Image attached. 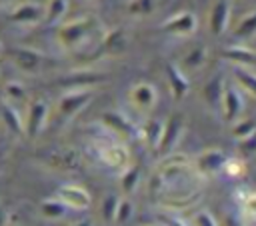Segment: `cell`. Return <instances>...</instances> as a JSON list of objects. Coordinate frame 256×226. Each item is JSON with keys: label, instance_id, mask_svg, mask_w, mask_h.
I'll return each mask as SVG.
<instances>
[{"label": "cell", "instance_id": "obj_1", "mask_svg": "<svg viewBox=\"0 0 256 226\" xmlns=\"http://www.w3.org/2000/svg\"><path fill=\"white\" fill-rule=\"evenodd\" d=\"M98 30H100V22L94 16L72 18V20L58 24L56 42L60 44V48H64L68 52H76V50L84 48Z\"/></svg>", "mask_w": 256, "mask_h": 226}, {"label": "cell", "instance_id": "obj_2", "mask_svg": "<svg viewBox=\"0 0 256 226\" xmlns=\"http://www.w3.org/2000/svg\"><path fill=\"white\" fill-rule=\"evenodd\" d=\"M90 100H92L90 88H70L60 96V100L56 104V112L62 120H70L78 112H82L90 104Z\"/></svg>", "mask_w": 256, "mask_h": 226}, {"label": "cell", "instance_id": "obj_3", "mask_svg": "<svg viewBox=\"0 0 256 226\" xmlns=\"http://www.w3.org/2000/svg\"><path fill=\"white\" fill-rule=\"evenodd\" d=\"M8 56L12 60V64L24 72V74H38L42 72L44 64H46V56L34 48H26V46H14L8 50Z\"/></svg>", "mask_w": 256, "mask_h": 226}, {"label": "cell", "instance_id": "obj_4", "mask_svg": "<svg viewBox=\"0 0 256 226\" xmlns=\"http://www.w3.org/2000/svg\"><path fill=\"white\" fill-rule=\"evenodd\" d=\"M44 10H46V4L26 0V2L14 4L8 10L6 18L12 24H18V26H36V24L44 22Z\"/></svg>", "mask_w": 256, "mask_h": 226}, {"label": "cell", "instance_id": "obj_5", "mask_svg": "<svg viewBox=\"0 0 256 226\" xmlns=\"http://www.w3.org/2000/svg\"><path fill=\"white\" fill-rule=\"evenodd\" d=\"M158 102V92L150 82H136L128 90V104L138 114H150Z\"/></svg>", "mask_w": 256, "mask_h": 226}, {"label": "cell", "instance_id": "obj_6", "mask_svg": "<svg viewBox=\"0 0 256 226\" xmlns=\"http://www.w3.org/2000/svg\"><path fill=\"white\" fill-rule=\"evenodd\" d=\"M48 116H50V108L44 100L36 98V100H30L26 104V116H24V134L28 138H36L46 122H48Z\"/></svg>", "mask_w": 256, "mask_h": 226}, {"label": "cell", "instance_id": "obj_7", "mask_svg": "<svg viewBox=\"0 0 256 226\" xmlns=\"http://www.w3.org/2000/svg\"><path fill=\"white\" fill-rule=\"evenodd\" d=\"M196 28H198L196 14L188 12V10L176 12L162 22V32H166L170 36H190L196 32Z\"/></svg>", "mask_w": 256, "mask_h": 226}, {"label": "cell", "instance_id": "obj_8", "mask_svg": "<svg viewBox=\"0 0 256 226\" xmlns=\"http://www.w3.org/2000/svg\"><path fill=\"white\" fill-rule=\"evenodd\" d=\"M56 198L62 200L72 210H86L92 204L90 192L80 184H64L56 190Z\"/></svg>", "mask_w": 256, "mask_h": 226}, {"label": "cell", "instance_id": "obj_9", "mask_svg": "<svg viewBox=\"0 0 256 226\" xmlns=\"http://www.w3.org/2000/svg\"><path fill=\"white\" fill-rule=\"evenodd\" d=\"M182 132H184V116L176 112V114H172V116L164 122L162 138H160V144H158V152H160L162 156L170 154L172 148L178 144Z\"/></svg>", "mask_w": 256, "mask_h": 226}, {"label": "cell", "instance_id": "obj_10", "mask_svg": "<svg viewBox=\"0 0 256 226\" xmlns=\"http://www.w3.org/2000/svg\"><path fill=\"white\" fill-rule=\"evenodd\" d=\"M98 154H100L102 162L106 166H110L112 170L122 172V170H126L130 166V152L120 142H108V144L100 146L98 148Z\"/></svg>", "mask_w": 256, "mask_h": 226}, {"label": "cell", "instance_id": "obj_11", "mask_svg": "<svg viewBox=\"0 0 256 226\" xmlns=\"http://www.w3.org/2000/svg\"><path fill=\"white\" fill-rule=\"evenodd\" d=\"M244 110V102H242V92L236 84H226L224 86V94H222V104H220V112L224 116L226 122H236L240 118Z\"/></svg>", "mask_w": 256, "mask_h": 226}, {"label": "cell", "instance_id": "obj_12", "mask_svg": "<svg viewBox=\"0 0 256 226\" xmlns=\"http://www.w3.org/2000/svg\"><path fill=\"white\" fill-rule=\"evenodd\" d=\"M232 12V0H214L208 12V28L214 36H222L228 28Z\"/></svg>", "mask_w": 256, "mask_h": 226}, {"label": "cell", "instance_id": "obj_13", "mask_svg": "<svg viewBox=\"0 0 256 226\" xmlns=\"http://www.w3.org/2000/svg\"><path fill=\"white\" fill-rule=\"evenodd\" d=\"M102 126L106 128V130H110L112 132V136H116V138H130V136H134L138 130L134 128V124L122 114V112H118V110H114V112H104L102 114Z\"/></svg>", "mask_w": 256, "mask_h": 226}, {"label": "cell", "instance_id": "obj_14", "mask_svg": "<svg viewBox=\"0 0 256 226\" xmlns=\"http://www.w3.org/2000/svg\"><path fill=\"white\" fill-rule=\"evenodd\" d=\"M226 156L222 150L218 148H208L204 152H200L196 158H194V168L200 176H206V174H214V172H220L222 170V164H224Z\"/></svg>", "mask_w": 256, "mask_h": 226}, {"label": "cell", "instance_id": "obj_15", "mask_svg": "<svg viewBox=\"0 0 256 226\" xmlns=\"http://www.w3.org/2000/svg\"><path fill=\"white\" fill-rule=\"evenodd\" d=\"M166 82H168V88H170V92L176 100H182L190 90L188 74L174 62L166 64Z\"/></svg>", "mask_w": 256, "mask_h": 226}, {"label": "cell", "instance_id": "obj_16", "mask_svg": "<svg viewBox=\"0 0 256 226\" xmlns=\"http://www.w3.org/2000/svg\"><path fill=\"white\" fill-rule=\"evenodd\" d=\"M224 78L220 74H214L206 84H204V90H202V96H204V102L214 110V112H220V104H222V94H224Z\"/></svg>", "mask_w": 256, "mask_h": 226}, {"label": "cell", "instance_id": "obj_17", "mask_svg": "<svg viewBox=\"0 0 256 226\" xmlns=\"http://www.w3.org/2000/svg\"><path fill=\"white\" fill-rule=\"evenodd\" d=\"M206 60H208V50H206L202 44H196V46H192V48L180 58L178 66H180L186 74H190V72H198L200 68H204Z\"/></svg>", "mask_w": 256, "mask_h": 226}, {"label": "cell", "instance_id": "obj_18", "mask_svg": "<svg viewBox=\"0 0 256 226\" xmlns=\"http://www.w3.org/2000/svg\"><path fill=\"white\" fill-rule=\"evenodd\" d=\"M232 76H234V82L236 86L254 96L256 98V72L250 68V66H244V64H232Z\"/></svg>", "mask_w": 256, "mask_h": 226}, {"label": "cell", "instance_id": "obj_19", "mask_svg": "<svg viewBox=\"0 0 256 226\" xmlns=\"http://www.w3.org/2000/svg\"><path fill=\"white\" fill-rule=\"evenodd\" d=\"M126 46V36L122 28H114L106 34H102L100 42H98V52L100 54H116Z\"/></svg>", "mask_w": 256, "mask_h": 226}, {"label": "cell", "instance_id": "obj_20", "mask_svg": "<svg viewBox=\"0 0 256 226\" xmlns=\"http://www.w3.org/2000/svg\"><path fill=\"white\" fill-rule=\"evenodd\" d=\"M0 118H2V122L8 126L10 132H14V134H18V136L24 134V120H22L20 112L14 108L12 102L0 100Z\"/></svg>", "mask_w": 256, "mask_h": 226}, {"label": "cell", "instance_id": "obj_21", "mask_svg": "<svg viewBox=\"0 0 256 226\" xmlns=\"http://www.w3.org/2000/svg\"><path fill=\"white\" fill-rule=\"evenodd\" d=\"M162 128H164V122L156 120V118H148L144 120V124L138 128L142 140L146 142L148 148L152 150H158V144H160V138H162Z\"/></svg>", "mask_w": 256, "mask_h": 226}, {"label": "cell", "instance_id": "obj_22", "mask_svg": "<svg viewBox=\"0 0 256 226\" xmlns=\"http://www.w3.org/2000/svg\"><path fill=\"white\" fill-rule=\"evenodd\" d=\"M232 36H234L236 40H240V42L250 40V38L256 36V10L244 14V16L238 20V24L232 28Z\"/></svg>", "mask_w": 256, "mask_h": 226}, {"label": "cell", "instance_id": "obj_23", "mask_svg": "<svg viewBox=\"0 0 256 226\" xmlns=\"http://www.w3.org/2000/svg\"><path fill=\"white\" fill-rule=\"evenodd\" d=\"M224 58H228L232 64H244V66H250L256 62V52L244 44H234L230 48L224 50Z\"/></svg>", "mask_w": 256, "mask_h": 226}, {"label": "cell", "instance_id": "obj_24", "mask_svg": "<svg viewBox=\"0 0 256 226\" xmlns=\"http://www.w3.org/2000/svg\"><path fill=\"white\" fill-rule=\"evenodd\" d=\"M68 6H70V0H48L46 10H44V22L46 24L62 22L68 12Z\"/></svg>", "mask_w": 256, "mask_h": 226}, {"label": "cell", "instance_id": "obj_25", "mask_svg": "<svg viewBox=\"0 0 256 226\" xmlns=\"http://www.w3.org/2000/svg\"><path fill=\"white\" fill-rule=\"evenodd\" d=\"M66 210H68V206L62 200H58L56 196L46 198V200L40 202V216L46 218V220H58L66 214Z\"/></svg>", "mask_w": 256, "mask_h": 226}, {"label": "cell", "instance_id": "obj_26", "mask_svg": "<svg viewBox=\"0 0 256 226\" xmlns=\"http://www.w3.org/2000/svg\"><path fill=\"white\" fill-rule=\"evenodd\" d=\"M156 10V2L154 0H128L126 4V12L132 18H146Z\"/></svg>", "mask_w": 256, "mask_h": 226}, {"label": "cell", "instance_id": "obj_27", "mask_svg": "<svg viewBox=\"0 0 256 226\" xmlns=\"http://www.w3.org/2000/svg\"><path fill=\"white\" fill-rule=\"evenodd\" d=\"M220 172H224V174L230 176V178L244 176V174H246V160L240 158V156H226V160H224Z\"/></svg>", "mask_w": 256, "mask_h": 226}, {"label": "cell", "instance_id": "obj_28", "mask_svg": "<svg viewBox=\"0 0 256 226\" xmlns=\"http://www.w3.org/2000/svg\"><path fill=\"white\" fill-rule=\"evenodd\" d=\"M254 132H256V120L254 118H238L236 122H232V136L236 140L246 138Z\"/></svg>", "mask_w": 256, "mask_h": 226}, {"label": "cell", "instance_id": "obj_29", "mask_svg": "<svg viewBox=\"0 0 256 226\" xmlns=\"http://www.w3.org/2000/svg\"><path fill=\"white\" fill-rule=\"evenodd\" d=\"M240 216L244 220L256 222V190H252V192L242 196V200H240Z\"/></svg>", "mask_w": 256, "mask_h": 226}, {"label": "cell", "instance_id": "obj_30", "mask_svg": "<svg viewBox=\"0 0 256 226\" xmlns=\"http://www.w3.org/2000/svg\"><path fill=\"white\" fill-rule=\"evenodd\" d=\"M238 154H240V158H244V160L256 156V132L250 134V136H246V138H240V140H238Z\"/></svg>", "mask_w": 256, "mask_h": 226}, {"label": "cell", "instance_id": "obj_31", "mask_svg": "<svg viewBox=\"0 0 256 226\" xmlns=\"http://www.w3.org/2000/svg\"><path fill=\"white\" fill-rule=\"evenodd\" d=\"M4 94L8 102H24L26 100V88L20 82H8L4 86Z\"/></svg>", "mask_w": 256, "mask_h": 226}, {"label": "cell", "instance_id": "obj_32", "mask_svg": "<svg viewBox=\"0 0 256 226\" xmlns=\"http://www.w3.org/2000/svg\"><path fill=\"white\" fill-rule=\"evenodd\" d=\"M138 178H140V172H138V168H136V166H128L126 170H122V172H120L122 188H124V190H128V192H132V190H134V186H136Z\"/></svg>", "mask_w": 256, "mask_h": 226}, {"label": "cell", "instance_id": "obj_33", "mask_svg": "<svg viewBox=\"0 0 256 226\" xmlns=\"http://www.w3.org/2000/svg\"><path fill=\"white\" fill-rule=\"evenodd\" d=\"M116 208H118V198L116 196H106L104 202H102V216H104L106 222H114Z\"/></svg>", "mask_w": 256, "mask_h": 226}, {"label": "cell", "instance_id": "obj_34", "mask_svg": "<svg viewBox=\"0 0 256 226\" xmlns=\"http://www.w3.org/2000/svg\"><path fill=\"white\" fill-rule=\"evenodd\" d=\"M132 216V202L130 200H118V208H116V218H114V222H118V224H124L128 218Z\"/></svg>", "mask_w": 256, "mask_h": 226}, {"label": "cell", "instance_id": "obj_35", "mask_svg": "<svg viewBox=\"0 0 256 226\" xmlns=\"http://www.w3.org/2000/svg\"><path fill=\"white\" fill-rule=\"evenodd\" d=\"M194 226H218V222L212 218L210 212H198L194 216Z\"/></svg>", "mask_w": 256, "mask_h": 226}, {"label": "cell", "instance_id": "obj_36", "mask_svg": "<svg viewBox=\"0 0 256 226\" xmlns=\"http://www.w3.org/2000/svg\"><path fill=\"white\" fill-rule=\"evenodd\" d=\"M218 226H242V220L232 212H224L222 214V222Z\"/></svg>", "mask_w": 256, "mask_h": 226}, {"label": "cell", "instance_id": "obj_37", "mask_svg": "<svg viewBox=\"0 0 256 226\" xmlns=\"http://www.w3.org/2000/svg\"><path fill=\"white\" fill-rule=\"evenodd\" d=\"M162 220H164L166 226H186V222H184L182 218H178V216L174 214V210L168 212V214H162Z\"/></svg>", "mask_w": 256, "mask_h": 226}, {"label": "cell", "instance_id": "obj_38", "mask_svg": "<svg viewBox=\"0 0 256 226\" xmlns=\"http://www.w3.org/2000/svg\"><path fill=\"white\" fill-rule=\"evenodd\" d=\"M8 222H10V214L4 208V204H0V226H6Z\"/></svg>", "mask_w": 256, "mask_h": 226}, {"label": "cell", "instance_id": "obj_39", "mask_svg": "<svg viewBox=\"0 0 256 226\" xmlns=\"http://www.w3.org/2000/svg\"><path fill=\"white\" fill-rule=\"evenodd\" d=\"M6 226H22V224H20V222H16V220H10Z\"/></svg>", "mask_w": 256, "mask_h": 226}, {"label": "cell", "instance_id": "obj_40", "mask_svg": "<svg viewBox=\"0 0 256 226\" xmlns=\"http://www.w3.org/2000/svg\"><path fill=\"white\" fill-rule=\"evenodd\" d=\"M74 226H90V222H88V220H84V222H78V224H74Z\"/></svg>", "mask_w": 256, "mask_h": 226}, {"label": "cell", "instance_id": "obj_41", "mask_svg": "<svg viewBox=\"0 0 256 226\" xmlns=\"http://www.w3.org/2000/svg\"><path fill=\"white\" fill-rule=\"evenodd\" d=\"M70 2H76V4H84V2H90V0H70Z\"/></svg>", "mask_w": 256, "mask_h": 226}, {"label": "cell", "instance_id": "obj_42", "mask_svg": "<svg viewBox=\"0 0 256 226\" xmlns=\"http://www.w3.org/2000/svg\"><path fill=\"white\" fill-rule=\"evenodd\" d=\"M0 54H2V44H0Z\"/></svg>", "mask_w": 256, "mask_h": 226}, {"label": "cell", "instance_id": "obj_43", "mask_svg": "<svg viewBox=\"0 0 256 226\" xmlns=\"http://www.w3.org/2000/svg\"><path fill=\"white\" fill-rule=\"evenodd\" d=\"M2 2H6V0H0V4H2Z\"/></svg>", "mask_w": 256, "mask_h": 226}]
</instances>
